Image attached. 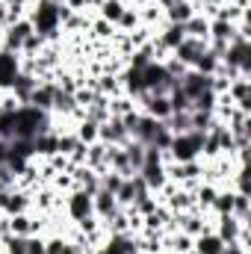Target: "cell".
<instances>
[{
    "mask_svg": "<svg viewBox=\"0 0 251 254\" xmlns=\"http://www.w3.org/2000/svg\"><path fill=\"white\" fill-rule=\"evenodd\" d=\"M57 3H63L65 9L80 12V15H86V6H92V0H57Z\"/></svg>",
    "mask_w": 251,
    "mask_h": 254,
    "instance_id": "b9f144b4",
    "label": "cell"
},
{
    "mask_svg": "<svg viewBox=\"0 0 251 254\" xmlns=\"http://www.w3.org/2000/svg\"><path fill=\"white\" fill-rule=\"evenodd\" d=\"M125 154H127V160H130V166H133V172H139L142 160H145V145H139L136 139H130L125 145Z\"/></svg>",
    "mask_w": 251,
    "mask_h": 254,
    "instance_id": "d6a6232c",
    "label": "cell"
},
{
    "mask_svg": "<svg viewBox=\"0 0 251 254\" xmlns=\"http://www.w3.org/2000/svg\"><path fill=\"white\" fill-rule=\"evenodd\" d=\"M225 3H228V0H201V6H216V9L225 6Z\"/></svg>",
    "mask_w": 251,
    "mask_h": 254,
    "instance_id": "7bdbcfd3",
    "label": "cell"
},
{
    "mask_svg": "<svg viewBox=\"0 0 251 254\" xmlns=\"http://www.w3.org/2000/svg\"><path fill=\"white\" fill-rule=\"evenodd\" d=\"M189 119H192V130H198V133H207L213 127V122H216V116L207 113V110H192Z\"/></svg>",
    "mask_w": 251,
    "mask_h": 254,
    "instance_id": "1f68e13d",
    "label": "cell"
},
{
    "mask_svg": "<svg viewBox=\"0 0 251 254\" xmlns=\"http://www.w3.org/2000/svg\"><path fill=\"white\" fill-rule=\"evenodd\" d=\"M125 9H127L125 0H101V3H98V18H104L107 24H113V27H116Z\"/></svg>",
    "mask_w": 251,
    "mask_h": 254,
    "instance_id": "603a6c76",
    "label": "cell"
},
{
    "mask_svg": "<svg viewBox=\"0 0 251 254\" xmlns=\"http://www.w3.org/2000/svg\"><path fill=\"white\" fill-rule=\"evenodd\" d=\"M54 154H60V136H57V130L39 133L33 139V160H51Z\"/></svg>",
    "mask_w": 251,
    "mask_h": 254,
    "instance_id": "4fadbf2b",
    "label": "cell"
},
{
    "mask_svg": "<svg viewBox=\"0 0 251 254\" xmlns=\"http://www.w3.org/2000/svg\"><path fill=\"white\" fill-rule=\"evenodd\" d=\"M33 24L30 18H18L12 21L3 33H0V51H9V54H21V45L27 42V36H33Z\"/></svg>",
    "mask_w": 251,
    "mask_h": 254,
    "instance_id": "277c9868",
    "label": "cell"
},
{
    "mask_svg": "<svg viewBox=\"0 0 251 254\" xmlns=\"http://www.w3.org/2000/svg\"><path fill=\"white\" fill-rule=\"evenodd\" d=\"M160 127H163V122H157V119H151V116L139 113V122H136V127H133L130 139H136L139 145H154V139H157Z\"/></svg>",
    "mask_w": 251,
    "mask_h": 254,
    "instance_id": "8fae6325",
    "label": "cell"
},
{
    "mask_svg": "<svg viewBox=\"0 0 251 254\" xmlns=\"http://www.w3.org/2000/svg\"><path fill=\"white\" fill-rule=\"evenodd\" d=\"M184 30H187V39H201V42H207V33H210V18H204V15H192L187 24H184Z\"/></svg>",
    "mask_w": 251,
    "mask_h": 254,
    "instance_id": "cb8c5ba5",
    "label": "cell"
},
{
    "mask_svg": "<svg viewBox=\"0 0 251 254\" xmlns=\"http://www.w3.org/2000/svg\"><path fill=\"white\" fill-rule=\"evenodd\" d=\"M0 243H3V254H27V237L6 234Z\"/></svg>",
    "mask_w": 251,
    "mask_h": 254,
    "instance_id": "e575fe53",
    "label": "cell"
},
{
    "mask_svg": "<svg viewBox=\"0 0 251 254\" xmlns=\"http://www.w3.org/2000/svg\"><path fill=\"white\" fill-rule=\"evenodd\" d=\"M86 169H92V172H107V145L104 142H92V145H86V163H83Z\"/></svg>",
    "mask_w": 251,
    "mask_h": 254,
    "instance_id": "d6986e66",
    "label": "cell"
},
{
    "mask_svg": "<svg viewBox=\"0 0 251 254\" xmlns=\"http://www.w3.org/2000/svg\"><path fill=\"white\" fill-rule=\"evenodd\" d=\"M195 12H198V9H195L189 0H175V3H172L166 12H163V18H166L169 24H187Z\"/></svg>",
    "mask_w": 251,
    "mask_h": 254,
    "instance_id": "44dd1931",
    "label": "cell"
},
{
    "mask_svg": "<svg viewBox=\"0 0 251 254\" xmlns=\"http://www.w3.org/2000/svg\"><path fill=\"white\" fill-rule=\"evenodd\" d=\"M192 113V110H189ZM189 113H172L163 125L172 130V136H178V133H187V130H192V119H189Z\"/></svg>",
    "mask_w": 251,
    "mask_h": 254,
    "instance_id": "f1b7e54d",
    "label": "cell"
},
{
    "mask_svg": "<svg viewBox=\"0 0 251 254\" xmlns=\"http://www.w3.org/2000/svg\"><path fill=\"white\" fill-rule=\"evenodd\" d=\"M130 110H136V101H133V98H127V95H116V98H110V116L122 119V116H127Z\"/></svg>",
    "mask_w": 251,
    "mask_h": 254,
    "instance_id": "f546056e",
    "label": "cell"
},
{
    "mask_svg": "<svg viewBox=\"0 0 251 254\" xmlns=\"http://www.w3.org/2000/svg\"><path fill=\"white\" fill-rule=\"evenodd\" d=\"M92 210H95V216L101 219V225L104 222H110L122 207H119V201H116V195L107 190H98L95 195H92Z\"/></svg>",
    "mask_w": 251,
    "mask_h": 254,
    "instance_id": "ba28073f",
    "label": "cell"
},
{
    "mask_svg": "<svg viewBox=\"0 0 251 254\" xmlns=\"http://www.w3.org/2000/svg\"><path fill=\"white\" fill-rule=\"evenodd\" d=\"M33 30L39 36H45L48 42H57L63 33V21H60V3L57 0H33L30 12H27Z\"/></svg>",
    "mask_w": 251,
    "mask_h": 254,
    "instance_id": "6da1fadb",
    "label": "cell"
},
{
    "mask_svg": "<svg viewBox=\"0 0 251 254\" xmlns=\"http://www.w3.org/2000/svg\"><path fill=\"white\" fill-rule=\"evenodd\" d=\"M27 254H45V240L39 234L27 237Z\"/></svg>",
    "mask_w": 251,
    "mask_h": 254,
    "instance_id": "60d3db41",
    "label": "cell"
},
{
    "mask_svg": "<svg viewBox=\"0 0 251 254\" xmlns=\"http://www.w3.org/2000/svg\"><path fill=\"white\" fill-rule=\"evenodd\" d=\"M0 190H15V172L6 163H0Z\"/></svg>",
    "mask_w": 251,
    "mask_h": 254,
    "instance_id": "ab89813d",
    "label": "cell"
},
{
    "mask_svg": "<svg viewBox=\"0 0 251 254\" xmlns=\"http://www.w3.org/2000/svg\"><path fill=\"white\" fill-rule=\"evenodd\" d=\"M54 89H57V83L54 80H42V83H36V89L30 92V107H36V110H42V113H51V107H54Z\"/></svg>",
    "mask_w": 251,
    "mask_h": 254,
    "instance_id": "9a60e30c",
    "label": "cell"
},
{
    "mask_svg": "<svg viewBox=\"0 0 251 254\" xmlns=\"http://www.w3.org/2000/svg\"><path fill=\"white\" fill-rule=\"evenodd\" d=\"M216 216H231L234 213V190L228 187V190H219L216 192V198H213V207H210Z\"/></svg>",
    "mask_w": 251,
    "mask_h": 254,
    "instance_id": "d4e9b609",
    "label": "cell"
},
{
    "mask_svg": "<svg viewBox=\"0 0 251 254\" xmlns=\"http://www.w3.org/2000/svg\"><path fill=\"white\" fill-rule=\"evenodd\" d=\"M89 33H92L95 39H110V42H113L116 27H113V24H107L104 18H95V21H89Z\"/></svg>",
    "mask_w": 251,
    "mask_h": 254,
    "instance_id": "d590c367",
    "label": "cell"
},
{
    "mask_svg": "<svg viewBox=\"0 0 251 254\" xmlns=\"http://www.w3.org/2000/svg\"><path fill=\"white\" fill-rule=\"evenodd\" d=\"M201 145H204V133L198 130H187L172 136V145L166 151V163H189V160H201Z\"/></svg>",
    "mask_w": 251,
    "mask_h": 254,
    "instance_id": "7a4b0ae2",
    "label": "cell"
},
{
    "mask_svg": "<svg viewBox=\"0 0 251 254\" xmlns=\"http://www.w3.org/2000/svg\"><path fill=\"white\" fill-rule=\"evenodd\" d=\"M107 169L119 172L122 178H133L136 175L133 166H130V160H127L125 148H116V145H107Z\"/></svg>",
    "mask_w": 251,
    "mask_h": 254,
    "instance_id": "2e32d148",
    "label": "cell"
},
{
    "mask_svg": "<svg viewBox=\"0 0 251 254\" xmlns=\"http://www.w3.org/2000/svg\"><path fill=\"white\" fill-rule=\"evenodd\" d=\"M65 216L77 225L80 219H86V216H95V210H92V195L83 190H71L65 195Z\"/></svg>",
    "mask_w": 251,
    "mask_h": 254,
    "instance_id": "5b68a950",
    "label": "cell"
},
{
    "mask_svg": "<svg viewBox=\"0 0 251 254\" xmlns=\"http://www.w3.org/2000/svg\"><path fill=\"white\" fill-rule=\"evenodd\" d=\"M231 216H237L240 222L249 225V195L246 192H234V213Z\"/></svg>",
    "mask_w": 251,
    "mask_h": 254,
    "instance_id": "f35d334b",
    "label": "cell"
},
{
    "mask_svg": "<svg viewBox=\"0 0 251 254\" xmlns=\"http://www.w3.org/2000/svg\"><path fill=\"white\" fill-rule=\"evenodd\" d=\"M18 74V54L0 51V89H9Z\"/></svg>",
    "mask_w": 251,
    "mask_h": 254,
    "instance_id": "7402d4cb",
    "label": "cell"
},
{
    "mask_svg": "<svg viewBox=\"0 0 251 254\" xmlns=\"http://www.w3.org/2000/svg\"><path fill=\"white\" fill-rule=\"evenodd\" d=\"M36 83H39V80H36L33 74L18 71V74H15V80H12V86H9V92L15 95V101H18V104H27V101H30V92L36 89Z\"/></svg>",
    "mask_w": 251,
    "mask_h": 254,
    "instance_id": "ac0fdd59",
    "label": "cell"
},
{
    "mask_svg": "<svg viewBox=\"0 0 251 254\" xmlns=\"http://www.w3.org/2000/svg\"><path fill=\"white\" fill-rule=\"evenodd\" d=\"M139 74H142V86H145V92H151V95H169V92L175 89V80L169 77V71H166L163 60L148 63Z\"/></svg>",
    "mask_w": 251,
    "mask_h": 254,
    "instance_id": "3957f363",
    "label": "cell"
},
{
    "mask_svg": "<svg viewBox=\"0 0 251 254\" xmlns=\"http://www.w3.org/2000/svg\"><path fill=\"white\" fill-rule=\"evenodd\" d=\"M45 45H48V39H45V36H39V33H33V36H27V42L21 45V54H18V57L36 60V57L45 51Z\"/></svg>",
    "mask_w": 251,
    "mask_h": 254,
    "instance_id": "83f0119b",
    "label": "cell"
},
{
    "mask_svg": "<svg viewBox=\"0 0 251 254\" xmlns=\"http://www.w3.org/2000/svg\"><path fill=\"white\" fill-rule=\"evenodd\" d=\"M234 33H237V24L222 21V18H210V33H207V42H225V45H231Z\"/></svg>",
    "mask_w": 251,
    "mask_h": 254,
    "instance_id": "ffe728a7",
    "label": "cell"
},
{
    "mask_svg": "<svg viewBox=\"0 0 251 254\" xmlns=\"http://www.w3.org/2000/svg\"><path fill=\"white\" fill-rule=\"evenodd\" d=\"M98 142H104V145H116V148H125L127 142H130V133H127V127L122 125V119L110 116L107 122L98 125Z\"/></svg>",
    "mask_w": 251,
    "mask_h": 254,
    "instance_id": "8992f818",
    "label": "cell"
},
{
    "mask_svg": "<svg viewBox=\"0 0 251 254\" xmlns=\"http://www.w3.org/2000/svg\"><path fill=\"white\" fill-rule=\"evenodd\" d=\"M216 237L222 240V243H237L243 234H249V225L246 222H240L237 216H216Z\"/></svg>",
    "mask_w": 251,
    "mask_h": 254,
    "instance_id": "52a82bcc",
    "label": "cell"
},
{
    "mask_svg": "<svg viewBox=\"0 0 251 254\" xmlns=\"http://www.w3.org/2000/svg\"><path fill=\"white\" fill-rule=\"evenodd\" d=\"M157 207H160V198H157V195L151 192V195H145V198H139V201H136V204H133L130 210H133L136 216H151V213H154ZM125 210H127V207H125Z\"/></svg>",
    "mask_w": 251,
    "mask_h": 254,
    "instance_id": "836d02e7",
    "label": "cell"
},
{
    "mask_svg": "<svg viewBox=\"0 0 251 254\" xmlns=\"http://www.w3.org/2000/svg\"><path fill=\"white\" fill-rule=\"evenodd\" d=\"M74 136H77L83 145L98 142V122H92V119H80V122H77V127H74Z\"/></svg>",
    "mask_w": 251,
    "mask_h": 254,
    "instance_id": "4316f807",
    "label": "cell"
},
{
    "mask_svg": "<svg viewBox=\"0 0 251 254\" xmlns=\"http://www.w3.org/2000/svg\"><path fill=\"white\" fill-rule=\"evenodd\" d=\"M204 51H207V42H201V39H184V42L172 51V57H175L181 65L192 68V65H195V60H198Z\"/></svg>",
    "mask_w": 251,
    "mask_h": 254,
    "instance_id": "30bf717a",
    "label": "cell"
},
{
    "mask_svg": "<svg viewBox=\"0 0 251 254\" xmlns=\"http://www.w3.org/2000/svg\"><path fill=\"white\" fill-rule=\"evenodd\" d=\"M192 71H198V74H204V77H213L216 71H219V57L207 48L198 60H195V65H192Z\"/></svg>",
    "mask_w": 251,
    "mask_h": 254,
    "instance_id": "484cf974",
    "label": "cell"
},
{
    "mask_svg": "<svg viewBox=\"0 0 251 254\" xmlns=\"http://www.w3.org/2000/svg\"><path fill=\"white\" fill-rule=\"evenodd\" d=\"M116 201H119V207H133V201H136V190H133V181H130V178H125V184L119 187Z\"/></svg>",
    "mask_w": 251,
    "mask_h": 254,
    "instance_id": "8d00e7d4",
    "label": "cell"
},
{
    "mask_svg": "<svg viewBox=\"0 0 251 254\" xmlns=\"http://www.w3.org/2000/svg\"><path fill=\"white\" fill-rule=\"evenodd\" d=\"M228 98H231V104L237 107V110H246L249 113L251 107V80L249 77H234L231 83H228V92H225Z\"/></svg>",
    "mask_w": 251,
    "mask_h": 254,
    "instance_id": "9c48e42d",
    "label": "cell"
},
{
    "mask_svg": "<svg viewBox=\"0 0 251 254\" xmlns=\"http://www.w3.org/2000/svg\"><path fill=\"white\" fill-rule=\"evenodd\" d=\"M222 249H225V243L216 237L213 228L204 231V234H198V237L192 240V252L195 254H222Z\"/></svg>",
    "mask_w": 251,
    "mask_h": 254,
    "instance_id": "e0dca14e",
    "label": "cell"
},
{
    "mask_svg": "<svg viewBox=\"0 0 251 254\" xmlns=\"http://www.w3.org/2000/svg\"><path fill=\"white\" fill-rule=\"evenodd\" d=\"M139 24H142L139 21V12L133 6H127L125 12H122V18H119V24H116V33H133Z\"/></svg>",
    "mask_w": 251,
    "mask_h": 254,
    "instance_id": "4dcf8cb0",
    "label": "cell"
},
{
    "mask_svg": "<svg viewBox=\"0 0 251 254\" xmlns=\"http://www.w3.org/2000/svg\"><path fill=\"white\" fill-rule=\"evenodd\" d=\"M6 225H9V234L15 237H33L42 231V222L33 219L30 213H15V216H6Z\"/></svg>",
    "mask_w": 251,
    "mask_h": 254,
    "instance_id": "5bb4252c",
    "label": "cell"
},
{
    "mask_svg": "<svg viewBox=\"0 0 251 254\" xmlns=\"http://www.w3.org/2000/svg\"><path fill=\"white\" fill-rule=\"evenodd\" d=\"M125 184V178L119 175V172H113V169H107V172H101V190H107V192H119V187Z\"/></svg>",
    "mask_w": 251,
    "mask_h": 254,
    "instance_id": "74e56055",
    "label": "cell"
},
{
    "mask_svg": "<svg viewBox=\"0 0 251 254\" xmlns=\"http://www.w3.org/2000/svg\"><path fill=\"white\" fill-rule=\"evenodd\" d=\"M139 175H142V181L148 184V190L154 192H163V187L169 184V175H166V163H142V169H139Z\"/></svg>",
    "mask_w": 251,
    "mask_h": 254,
    "instance_id": "7c38bea8",
    "label": "cell"
}]
</instances>
